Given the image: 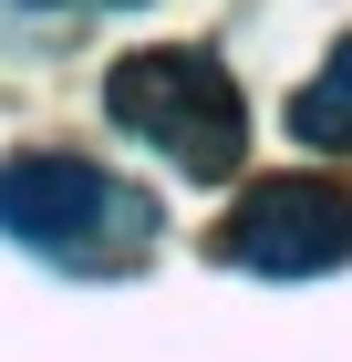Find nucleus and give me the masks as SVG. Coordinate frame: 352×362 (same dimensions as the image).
Wrapping results in <instances>:
<instances>
[{
	"mask_svg": "<svg viewBox=\"0 0 352 362\" xmlns=\"http://www.w3.org/2000/svg\"><path fill=\"white\" fill-rule=\"evenodd\" d=\"M0 238L52 269H135L156 249V197L104 176L93 156L21 145V156H0Z\"/></svg>",
	"mask_w": 352,
	"mask_h": 362,
	"instance_id": "f257e3e1",
	"label": "nucleus"
},
{
	"mask_svg": "<svg viewBox=\"0 0 352 362\" xmlns=\"http://www.w3.org/2000/svg\"><path fill=\"white\" fill-rule=\"evenodd\" d=\"M217 259L259 279H322L352 259V187L342 176H249L239 207L217 218Z\"/></svg>",
	"mask_w": 352,
	"mask_h": 362,
	"instance_id": "7ed1b4c3",
	"label": "nucleus"
},
{
	"mask_svg": "<svg viewBox=\"0 0 352 362\" xmlns=\"http://www.w3.org/2000/svg\"><path fill=\"white\" fill-rule=\"evenodd\" d=\"M290 145H322V156H352V31L331 42V62L290 93Z\"/></svg>",
	"mask_w": 352,
	"mask_h": 362,
	"instance_id": "20e7f679",
	"label": "nucleus"
},
{
	"mask_svg": "<svg viewBox=\"0 0 352 362\" xmlns=\"http://www.w3.org/2000/svg\"><path fill=\"white\" fill-rule=\"evenodd\" d=\"M21 11H73V0H21Z\"/></svg>",
	"mask_w": 352,
	"mask_h": 362,
	"instance_id": "39448f33",
	"label": "nucleus"
},
{
	"mask_svg": "<svg viewBox=\"0 0 352 362\" xmlns=\"http://www.w3.org/2000/svg\"><path fill=\"white\" fill-rule=\"evenodd\" d=\"M104 114L135 145H156L176 176H197V187L239 176V156H249V93H239V73L217 52H197V42H145V52H125L104 73Z\"/></svg>",
	"mask_w": 352,
	"mask_h": 362,
	"instance_id": "f03ea898",
	"label": "nucleus"
}]
</instances>
